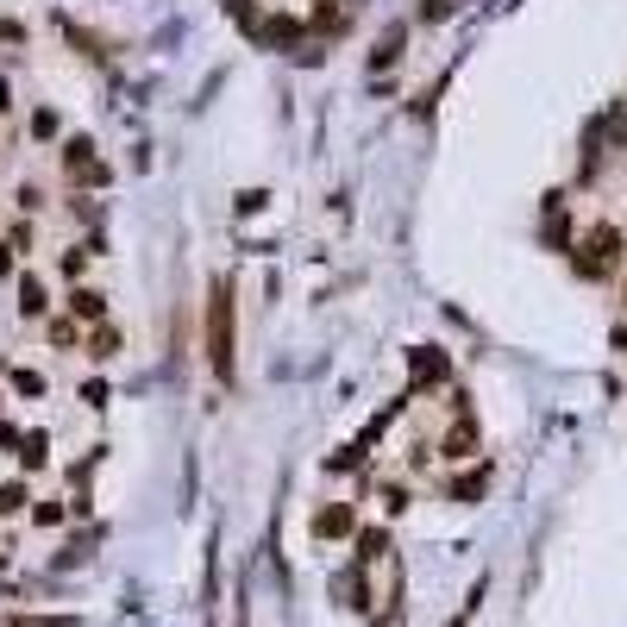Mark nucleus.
<instances>
[{"mask_svg":"<svg viewBox=\"0 0 627 627\" xmlns=\"http://www.w3.org/2000/svg\"><path fill=\"white\" fill-rule=\"evenodd\" d=\"M207 364H214V377H232V295H226V283L207 295Z\"/></svg>","mask_w":627,"mask_h":627,"instance_id":"nucleus-1","label":"nucleus"},{"mask_svg":"<svg viewBox=\"0 0 627 627\" xmlns=\"http://www.w3.org/2000/svg\"><path fill=\"white\" fill-rule=\"evenodd\" d=\"M621 270V232L615 226H596L584 245H577V276H590V283H602V276Z\"/></svg>","mask_w":627,"mask_h":627,"instance_id":"nucleus-2","label":"nucleus"},{"mask_svg":"<svg viewBox=\"0 0 627 627\" xmlns=\"http://www.w3.org/2000/svg\"><path fill=\"white\" fill-rule=\"evenodd\" d=\"M63 176H69V182H88V189H101L113 170L95 157V138H69V145H63Z\"/></svg>","mask_w":627,"mask_h":627,"instance_id":"nucleus-3","label":"nucleus"},{"mask_svg":"<svg viewBox=\"0 0 627 627\" xmlns=\"http://www.w3.org/2000/svg\"><path fill=\"white\" fill-rule=\"evenodd\" d=\"M308 533H314L320 546H327V540H352V533H358L352 502H320V508H314V521H308Z\"/></svg>","mask_w":627,"mask_h":627,"instance_id":"nucleus-4","label":"nucleus"},{"mask_svg":"<svg viewBox=\"0 0 627 627\" xmlns=\"http://www.w3.org/2000/svg\"><path fill=\"white\" fill-rule=\"evenodd\" d=\"M69 320H82V327H101V320H107V295L88 289V283H76V289H69Z\"/></svg>","mask_w":627,"mask_h":627,"instance_id":"nucleus-5","label":"nucleus"},{"mask_svg":"<svg viewBox=\"0 0 627 627\" xmlns=\"http://www.w3.org/2000/svg\"><path fill=\"white\" fill-rule=\"evenodd\" d=\"M439 458H477V421H471V414H458V421L446 427V439H439Z\"/></svg>","mask_w":627,"mask_h":627,"instance_id":"nucleus-6","label":"nucleus"},{"mask_svg":"<svg viewBox=\"0 0 627 627\" xmlns=\"http://www.w3.org/2000/svg\"><path fill=\"white\" fill-rule=\"evenodd\" d=\"M38 496L26 490V483H0V521H19V515H32Z\"/></svg>","mask_w":627,"mask_h":627,"instance_id":"nucleus-7","label":"nucleus"},{"mask_svg":"<svg viewBox=\"0 0 627 627\" xmlns=\"http://www.w3.org/2000/svg\"><path fill=\"white\" fill-rule=\"evenodd\" d=\"M44 308H51V301H44V283H38V276H19V314L38 320Z\"/></svg>","mask_w":627,"mask_h":627,"instance_id":"nucleus-8","label":"nucleus"},{"mask_svg":"<svg viewBox=\"0 0 627 627\" xmlns=\"http://www.w3.org/2000/svg\"><path fill=\"white\" fill-rule=\"evenodd\" d=\"M446 377V358L439 352H414V383H439Z\"/></svg>","mask_w":627,"mask_h":627,"instance_id":"nucleus-9","label":"nucleus"},{"mask_svg":"<svg viewBox=\"0 0 627 627\" xmlns=\"http://www.w3.org/2000/svg\"><path fill=\"white\" fill-rule=\"evenodd\" d=\"M44 446H51L44 433H26L19 439V464H26V471H44Z\"/></svg>","mask_w":627,"mask_h":627,"instance_id":"nucleus-10","label":"nucleus"},{"mask_svg":"<svg viewBox=\"0 0 627 627\" xmlns=\"http://www.w3.org/2000/svg\"><path fill=\"white\" fill-rule=\"evenodd\" d=\"M7 377H13V389H19V396H44V377H38V370H26V364H13V370H7Z\"/></svg>","mask_w":627,"mask_h":627,"instance_id":"nucleus-11","label":"nucleus"},{"mask_svg":"<svg viewBox=\"0 0 627 627\" xmlns=\"http://www.w3.org/2000/svg\"><path fill=\"white\" fill-rule=\"evenodd\" d=\"M120 352V333L113 327H95V339H88V358H113Z\"/></svg>","mask_w":627,"mask_h":627,"instance_id":"nucleus-12","label":"nucleus"},{"mask_svg":"<svg viewBox=\"0 0 627 627\" xmlns=\"http://www.w3.org/2000/svg\"><path fill=\"white\" fill-rule=\"evenodd\" d=\"M314 26H320V32H339V26H345V13L333 7V0H320V7H314Z\"/></svg>","mask_w":627,"mask_h":627,"instance_id":"nucleus-13","label":"nucleus"},{"mask_svg":"<svg viewBox=\"0 0 627 627\" xmlns=\"http://www.w3.org/2000/svg\"><path fill=\"white\" fill-rule=\"evenodd\" d=\"M51 339H57V345H76V339H82V320H69V314L51 320Z\"/></svg>","mask_w":627,"mask_h":627,"instance_id":"nucleus-14","label":"nucleus"},{"mask_svg":"<svg viewBox=\"0 0 627 627\" xmlns=\"http://www.w3.org/2000/svg\"><path fill=\"white\" fill-rule=\"evenodd\" d=\"M452 496H458V502H477V496H483V471H471V477H458V483H452Z\"/></svg>","mask_w":627,"mask_h":627,"instance_id":"nucleus-15","label":"nucleus"},{"mask_svg":"<svg viewBox=\"0 0 627 627\" xmlns=\"http://www.w3.org/2000/svg\"><path fill=\"white\" fill-rule=\"evenodd\" d=\"M82 270H88V251L69 245V251H63V276H69V283H82Z\"/></svg>","mask_w":627,"mask_h":627,"instance_id":"nucleus-16","label":"nucleus"},{"mask_svg":"<svg viewBox=\"0 0 627 627\" xmlns=\"http://www.w3.org/2000/svg\"><path fill=\"white\" fill-rule=\"evenodd\" d=\"M383 508H389V515H402V508H408V483H383Z\"/></svg>","mask_w":627,"mask_h":627,"instance_id":"nucleus-17","label":"nucleus"},{"mask_svg":"<svg viewBox=\"0 0 627 627\" xmlns=\"http://www.w3.org/2000/svg\"><path fill=\"white\" fill-rule=\"evenodd\" d=\"M32 521H38V527H57V521H63V502H51V496H44V502L32 508Z\"/></svg>","mask_w":627,"mask_h":627,"instance_id":"nucleus-18","label":"nucleus"},{"mask_svg":"<svg viewBox=\"0 0 627 627\" xmlns=\"http://www.w3.org/2000/svg\"><path fill=\"white\" fill-rule=\"evenodd\" d=\"M226 13L239 19V26H258V19H251V0H226Z\"/></svg>","mask_w":627,"mask_h":627,"instance_id":"nucleus-19","label":"nucleus"},{"mask_svg":"<svg viewBox=\"0 0 627 627\" xmlns=\"http://www.w3.org/2000/svg\"><path fill=\"white\" fill-rule=\"evenodd\" d=\"M13 270V245H0V276H7Z\"/></svg>","mask_w":627,"mask_h":627,"instance_id":"nucleus-20","label":"nucleus"},{"mask_svg":"<svg viewBox=\"0 0 627 627\" xmlns=\"http://www.w3.org/2000/svg\"><path fill=\"white\" fill-rule=\"evenodd\" d=\"M621 295H627V289H621Z\"/></svg>","mask_w":627,"mask_h":627,"instance_id":"nucleus-21","label":"nucleus"}]
</instances>
